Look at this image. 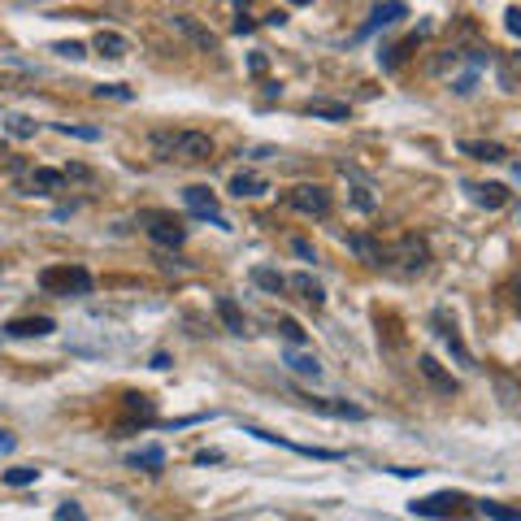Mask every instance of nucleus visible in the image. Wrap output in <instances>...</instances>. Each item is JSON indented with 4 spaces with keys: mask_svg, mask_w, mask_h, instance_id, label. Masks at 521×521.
Segmentation results:
<instances>
[{
    "mask_svg": "<svg viewBox=\"0 0 521 521\" xmlns=\"http://www.w3.org/2000/svg\"><path fill=\"white\" fill-rule=\"evenodd\" d=\"M153 157L178 165H204L213 161V139L204 130H153Z\"/></svg>",
    "mask_w": 521,
    "mask_h": 521,
    "instance_id": "1",
    "label": "nucleus"
},
{
    "mask_svg": "<svg viewBox=\"0 0 521 521\" xmlns=\"http://www.w3.org/2000/svg\"><path fill=\"white\" fill-rule=\"evenodd\" d=\"M39 287L48 295H92V274L83 269V265H48L44 274H39Z\"/></svg>",
    "mask_w": 521,
    "mask_h": 521,
    "instance_id": "2",
    "label": "nucleus"
},
{
    "mask_svg": "<svg viewBox=\"0 0 521 521\" xmlns=\"http://www.w3.org/2000/svg\"><path fill=\"white\" fill-rule=\"evenodd\" d=\"M430 260L434 257H430V244H426L422 235H400L387 248V265L400 269V274H426Z\"/></svg>",
    "mask_w": 521,
    "mask_h": 521,
    "instance_id": "3",
    "label": "nucleus"
},
{
    "mask_svg": "<svg viewBox=\"0 0 521 521\" xmlns=\"http://www.w3.org/2000/svg\"><path fill=\"white\" fill-rule=\"evenodd\" d=\"M283 204L295 209V213H304V218H330V209H335V200L326 192L322 183H300L292 192L283 195Z\"/></svg>",
    "mask_w": 521,
    "mask_h": 521,
    "instance_id": "4",
    "label": "nucleus"
},
{
    "mask_svg": "<svg viewBox=\"0 0 521 521\" xmlns=\"http://www.w3.org/2000/svg\"><path fill=\"white\" fill-rule=\"evenodd\" d=\"M18 192L22 195H44V200H48V195H62L65 192V174L62 170H48V165H35L31 174L18 183Z\"/></svg>",
    "mask_w": 521,
    "mask_h": 521,
    "instance_id": "5",
    "label": "nucleus"
},
{
    "mask_svg": "<svg viewBox=\"0 0 521 521\" xmlns=\"http://www.w3.org/2000/svg\"><path fill=\"white\" fill-rule=\"evenodd\" d=\"M144 222H148V239H153V244H161V248H183L187 227H183L178 218H165V213H144Z\"/></svg>",
    "mask_w": 521,
    "mask_h": 521,
    "instance_id": "6",
    "label": "nucleus"
},
{
    "mask_svg": "<svg viewBox=\"0 0 521 521\" xmlns=\"http://www.w3.org/2000/svg\"><path fill=\"white\" fill-rule=\"evenodd\" d=\"M418 374H422L426 383H430V391H439V395H456V391H460V383H456L452 374H448L439 360L430 357V352H422V357H418Z\"/></svg>",
    "mask_w": 521,
    "mask_h": 521,
    "instance_id": "7",
    "label": "nucleus"
},
{
    "mask_svg": "<svg viewBox=\"0 0 521 521\" xmlns=\"http://www.w3.org/2000/svg\"><path fill=\"white\" fill-rule=\"evenodd\" d=\"M456 504H465V495H456V491H439V495L413 500V513H418V517H452Z\"/></svg>",
    "mask_w": 521,
    "mask_h": 521,
    "instance_id": "8",
    "label": "nucleus"
},
{
    "mask_svg": "<svg viewBox=\"0 0 521 521\" xmlns=\"http://www.w3.org/2000/svg\"><path fill=\"white\" fill-rule=\"evenodd\" d=\"M53 330H57L53 318H13V322L0 326V335H9V339H44Z\"/></svg>",
    "mask_w": 521,
    "mask_h": 521,
    "instance_id": "9",
    "label": "nucleus"
},
{
    "mask_svg": "<svg viewBox=\"0 0 521 521\" xmlns=\"http://www.w3.org/2000/svg\"><path fill=\"white\" fill-rule=\"evenodd\" d=\"M183 200H187V209H192L195 218H209V222L227 227V218H222V209H218V195L209 192V187H187Z\"/></svg>",
    "mask_w": 521,
    "mask_h": 521,
    "instance_id": "10",
    "label": "nucleus"
},
{
    "mask_svg": "<svg viewBox=\"0 0 521 521\" xmlns=\"http://www.w3.org/2000/svg\"><path fill=\"white\" fill-rule=\"evenodd\" d=\"M170 27H174L178 35H187L195 48H204V53H218V35L204 31V27H200L195 18H187V13H174V18H170Z\"/></svg>",
    "mask_w": 521,
    "mask_h": 521,
    "instance_id": "11",
    "label": "nucleus"
},
{
    "mask_svg": "<svg viewBox=\"0 0 521 521\" xmlns=\"http://www.w3.org/2000/svg\"><path fill=\"white\" fill-rule=\"evenodd\" d=\"M400 18H409V4H404V0H383V4H374V13H369V22L360 27V35H374L378 27H391V22H400Z\"/></svg>",
    "mask_w": 521,
    "mask_h": 521,
    "instance_id": "12",
    "label": "nucleus"
},
{
    "mask_svg": "<svg viewBox=\"0 0 521 521\" xmlns=\"http://www.w3.org/2000/svg\"><path fill=\"white\" fill-rule=\"evenodd\" d=\"M287 292H295L304 304H309V309H322V304H326L322 283H318L313 274H292V278H287Z\"/></svg>",
    "mask_w": 521,
    "mask_h": 521,
    "instance_id": "13",
    "label": "nucleus"
},
{
    "mask_svg": "<svg viewBox=\"0 0 521 521\" xmlns=\"http://www.w3.org/2000/svg\"><path fill=\"white\" fill-rule=\"evenodd\" d=\"M92 48H96L104 62H122V57L130 53V39H127V35H118V31H96Z\"/></svg>",
    "mask_w": 521,
    "mask_h": 521,
    "instance_id": "14",
    "label": "nucleus"
},
{
    "mask_svg": "<svg viewBox=\"0 0 521 521\" xmlns=\"http://www.w3.org/2000/svg\"><path fill=\"white\" fill-rule=\"evenodd\" d=\"M304 113H309V118H322V122H348V113H352V109H348L343 100L313 96L309 104H304Z\"/></svg>",
    "mask_w": 521,
    "mask_h": 521,
    "instance_id": "15",
    "label": "nucleus"
},
{
    "mask_svg": "<svg viewBox=\"0 0 521 521\" xmlns=\"http://www.w3.org/2000/svg\"><path fill=\"white\" fill-rule=\"evenodd\" d=\"M348 248H352L365 265H387V248H383L378 239H369V235H348Z\"/></svg>",
    "mask_w": 521,
    "mask_h": 521,
    "instance_id": "16",
    "label": "nucleus"
},
{
    "mask_svg": "<svg viewBox=\"0 0 521 521\" xmlns=\"http://www.w3.org/2000/svg\"><path fill=\"white\" fill-rule=\"evenodd\" d=\"M265 192H269V183H265L260 174H244V170H239V174L230 178V195H239V200H257V195H265Z\"/></svg>",
    "mask_w": 521,
    "mask_h": 521,
    "instance_id": "17",
    "label": "nucleus"
},
{
    "mask_svg": "<svg viewBox=\"0 0 521 521\" xmlns=\"http://www.w3.org/2000/svg\"><path fill=\"white\" fill-rule=\"evenodd\" d=\"M213 309H218V318H222V326H227L230 335H248V322H244V309H239V304H235L230 295H218V304H213Z\"/></svg>",
    "mask_w": 521,
    "mask_h": 521,
    "instance_id": "18",
    "label": "nucleus"
},
{
    "mask_svg": "<svg viewBox=\"0 0 521 521\" xmlns=\"http://www.w3.org/2000/svg\"><path fill=\"white\" fill-rule=\"evenodd\" d=\"M460 153L474 161H504V144H487V139H460Z\"/></svg>",
    "mask_w": 521,
    "mask_h": 521,
    "instance_id": "19",
    "label": "nucleus"
},
{
    "mask_svg": "<svg viewBox=\"0 0 521 521\" xmlns=\"http://www.w3.org/2000/svg\"><path fill=\"white\" fill-rule=\"evenodd\" d=\"M304 404L318 409V413H330V418H348V422H360V418H365V409L348 404V400H304Z\"/></svg>",
    "mask_w": 521,
    "mask_h": 521,
    "instance_id": "20",
    "label": "nucleus"
},
{
    "mask_svg": "<svg viewBox=\"0 0 521 521\" xmlns=\"http://www.w3.org/2000/svg\"><path fill=\"white\" fill-rule=\"evenodd\" d=\"M474 200L483 204V209H504L509 204V187L504 183H478V187H469Z\"/></svg>",
    "mask_w": 521,
    "mask_h": 521,
    "instance_id": "21",
    "label": "nucleus"
},
{
    "mask_svg": "<svg viewBox=\"0 0 521 521\" xmlns=\"http://www.w3.org/2000/svg\"><path fill=\"white\" fill-rule=\"evenodd\" d=\"M4 130H9L13 139H35L39 122H35V118H27V113H9V118H4Z\"/></svg>",
    "mask_w": 521,
    "mask_h": 521,
    "instance_id": "22",
    "label": "nucleus"
},
{
    "mask_svg": "<svg viewBox=\"0 0 521 521\" xmlns=\"http://www.w3.org/2000/svg\"><path fill=\"white\" fill-rule=\"evenodd\" d=\"M252 283H257V287H265V292H287V278H283V274H278V269H265V265H257V269H252Z\"/></svg>",
    "mask_w": 521,
    "mask_h": 521,
    "instance_id": "23",
    "label": "nucleus"
},
{
    "mask_svg": "<svg viewBox=\"0 0 521 521\" xmlns=\"http://www.w3.org/2000/svg\"><path fill=\"white\" fill-rule=\"evenodd\" d=\"M287 365H292L295 374H304V378H318L322 374V360L309 357V352H287Z\"/></svg>",
    "mask_w": 521,
    "mask_h": 521,
    "instance_id": "24",
    "label": "nucleus"
},
{
    "mask_svg": "<svg viewBox=\"0 0 521 521\" xmlns=\"http://www.w3.org/2000/svg\"><path fill=\"white\" fill-rule=\"evenodd\" d=\"M130 465H135V469H161L165 452L161 448H139V452H130Z\"/></svg>",
    "mask_w": 521,
    "mask_h": 521,
    "instance_id": "25",
    "label": "nucleus"
},
{
    "mask_svg": "<svg viewBox=\"0 0 521 521\" xmlns=\"http://www.w3.org/2000/svg\"><path fill=\"white\" fill-rule=\"evenodd\" d=\"M478 509H483V517H491V521H521V509H509V504H495V500H483Z\"/></svg>",
    "mask_w": 521,
    "mask_h": 521,
    "instance_id": "26",
    "label": "nucleus"
},
{
    "mask_svg": "<svg viewBox=\"0 0 521 521\" xmlns=\"http://www.w3.org/2000/svg\"><path fill=\"white\" fill-rule=\"evenodd\" d=\"M4 483H9V487H31V483H39V469H31V465L4 469Z\"/></svg>",
    "mask_w": 521,
    "mask_h": 521,
    "instance_id": "27",
    "label": "nucleus"
},
{
    "mask_svg": "<svg viewBox=\"0 0 521 521\" xmlns=\"http://www.w3.org/2000/svg\"><path fill=\"white\" fill-rule=\"evenodd\" d=\"M53 53L65 57V62H83V57H87V48H83L79 39H62V44H53Z\"/></svg>",
    "mask_w": 521,
    "mask_h": 521,
    "instance_id": "28",
    "label": "nucleus"
},
{
    "mask_svg": "<svg viewBox=\"0 0 521 521\" xmlns=\"http://www.w3.org/2000/svg\"><path fill=\"white\" fill-rule=\"evenodd\" d=\"M62 174H65V183H92V178H96L92 165H65Z\"/></svg>",
    "mask_w": 521,
    "mask_h": 521,
    "instance_id": "29",
    "label": "nucleus"
},
{
    "mask_svg": "<svg viewBox=\"0 0 521 521\" xmlns=\"http://www.w3.org/2000/svg\"><path fill=\"white\" fill-rule=\"evenodd\" d=\"M278 335H283L287 343H304V330H300V322H292V318H283V322H278Z\"/></svg>",
    "mask_w": 521,
    "mask_h": 521,
    "instance_id": "30",
    "label": "nucleus"
},
{
    "mask_svg": "<svg viewBox=\"0 0 521 521\" xmlns=\"http://www.w3.org/2000/svg\"><path fill=\"white\" fill-rule=\"evenodd\" d=\"M96 96L100 100H104V96H109V100H130V87H122V83H100Z\"/></svg>",
    "mask_w": 521,
    "mask_h": 521,
    "instance_id": "31",
    "label": "nucleus"
},
{
    "mask_svg": "<svg viewBox=\"0 0 521 521\" xmlns=\"http://www.w3.org/2000/svg\"><path fill=\"white\" fill-rule=\"evenodd\" d=\"M62 135H74V139H100V130L96 127H70V122H62Z\"/></svg>",
    "mask_w": 521,
    "mask_h": 521,
    "instance_id": "32",
    "label": "nucleus"
},
{
    "mask_svg": "<svg viewBox=\"0 0 521 521\" xmlns=\"http://www.w3.org/2000/svg\"><path fill=\"white\" fill-rule=\"evenodd\" d=\"M53 521H87V513H83L79 504H62V509H57V517H53Z\"/></svg>",
    "mask_w": 521,
    "mask_h": 521,
    "instance_id": "33",
    "label": "nucleus"
},
{
    "mask_svg": "<svg viewBox=\"0 0 521 521\" xmlns=\"http://www.w3.org/2000/svg\"><path fill=\"white\" fill-rule=\"evenodd\" d=\"M474 87H478V74H465V79H456L452 83L456 96H474Z\"/></svg>",
    "mask_w": 521,
    "mask_h": 521,
    "instance_id": "34",
    "label": "nucleus"
},
{
    "mask_svg": "<svg viewBox=\"0 0 521 521\" xmlns=\"http://www.w3.org/2000/svg\"><path fill=\"white\" fill-rule=\"evenodd\" d=\"M352 200H357V209H365V213H374V195H369V187H352Z\"/></svg>",
    "mask_w": 521,
    "mask_h": 521,
    "instance_id": "35",
    "label": "nucleus"
},
{
    "mask_svg": "<svg viewBox=\"0 0 521 521\" xmlns=\"http://www.w3.org/2000/svg\"><path fill=\"white\" fill-rule=\"evenodd\" d=\"M495 387H500V395H504V404H521V391L513 387V383H509V378H500V383H495Z\"/></svg>",
    "mask_w": 521,
    "mask_h": 521,
    "instance_id": "36",
    "label": "nucleus"
},
{
    "mask_svg": "<svg viewBox=\"0 0 521 521\" xmlns=\"http://www.w3.org/2000/svg\"><path fill=\"white\" fill-rule=\"evenodd\" d=\"M292 252L295 257H304V260H318V252H313V244H309V239H292Z\"/></svg>",
    "mask_w": 521,
    "mask_h": 521,
    "instance_id": "37",
    "label": "nucleus"
},
{
    "mask_svg": "<svg viewBox=\"0 0 521 521\" xmlns=\"http://www.w3.org/2000/svg\"><path fill=\"white\" fill-rule=\"evenodd\" d=\"M127 409H139V413H153V400H148V395H127Z\"/></svg>",
    "mask_w": 521,
    "mask_h": 521,
    "instance_id": "38",
    "label": "nucleus"
},
{
    "mask_svg": "<svg viewBox=\"0 0 521 521\" xmlns=\"http://www.w3.org/2000/svg\"><path fill=\"white\" fill-rule=\"evenodd\" d=\"M504 18H509V31H513V35H521V9H509Z\"/></svg>",
    "mask_w": 521,
    "mask_h": 521,
    "instance_id": "39",
    "label": "nucleus"
},
{
    "mask_svg": "<svg viewBox=\"0 0 521 521\" xmlns=\"http://www.w3.org/2000/svg\"><path fill=\"white\" fill-rule=\"evenodd\" d=\"M248 65H252V74H265V65H269V62H265L260 53H252V57H248Z\"/></svg>",
    "mask_w": 521,
    "mask_h": 521,
    "instance_id": "40",
    "label": "nucleus"
},
{
    "mask_svg": "<svg viewBox=\"0 0 521 521\" xmlns=\"http://www.w3.org/2000/svg\"><path fill=\"white\" fill-rule=\"evenodd\" d=\"M283 22H287V13H283V9H274V13L265 18V27H283Z\"/></svg>",
    "mask_w": 521,
    "mask_h": 521,
    "instance_id": "41",
    "label": "nucleus"
},
{
    "mask_svg": "<svg viewBox=\"0 0 521 521\" xmlns=\"http://www.w3.org/2000/svg\"><path fill=\"white\" fill-rule=\"evenodd\" d=\"M235 31H239V35L252 31V18H248V13H239V18H235Z\"/></svg>",
    "mask_w": 521,
    "mask_h": 521,
    "instance_id": "42",
    "label": "nucleus"
},
{
    "mask_svg": "<svg viewBox=\"0 0 521 521\" xmlns=\"http://www.w3.org/2000/svg\"><path fill=\"white\" fill-rule=\"evenodd\" d=\"M0 452H13V439H9L4 430H0Z\"/></svg>",
    "mask_w": 521,
    "mask_h": 521,
    "instance_id": "43",
    "label": "nucleus"
},
{
    "mask_svg": "<svg viewBox=\"0 0 521 521\" xmlns=\"http://www.w3.org/2000/svg\"><path fill=\"white\" fill-rule=\"evenodd\" d=\"M230 4H235V9H239V13H244V9H248V4H252V0H230Z\"/></svg>",
    "mask_w": 521,
    "mask_h": 521,
    "instance_id": "44",
    "label": "nucleus"
},
{
    "mask_svg": "<svg viewBox=\"0 0 521 521\" xmlns=\"http://www.w3.org/2000/svg\"><path fill=\"white\" fill-rule=\"evenodd\" d=\"M287 4H313V0H287Z\"/></svg>",
    "mask_w": 521,
    "mask_h": 521,
    "instance_id": "45",
    "label": "nucleus"
}]
</instances>
